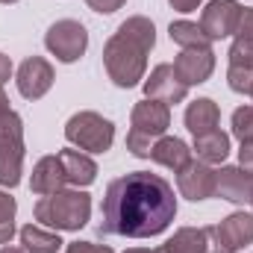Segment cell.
Listing matches in <instances>:
<instances>
[{"instance_id":"7402d4cb","label":"cell","mask_w":253,"mask_h":253,"mask_svg":"<svg viewBox=\"0 0 253 253\" xmlns=\"http://www.w3.org/2000/svg\"><path fill=\"white\" fill-rule=\"evenodd\" d=\"M168 36L174 44H180L183 50H191V47H212V39L200 30V24L194 21H171L168 27Z\"/></svg>"},{"instance_id":"ffe728a7","label":"cell","mask_w":253,"mask_h":253,"mask_svg":"<svg viewBox=\"0 0 253 253\" xmlns=\"http://www.w3.org/2000/svg\"><path fill=\"white\" fill-rule=\"evenodd\" d=\"M191 150H197V159H200V162H206V165H221V162L230 156V135L221 132V129H212V132H206V135H197Z\"/></svg>"},{"instance_id":"52a82bcc","label":"cell","mask_w":253,"mask_h":253,"mask_svg":"<svg viewBox=\"0 0 253 253\" xmlns=\"http://www.w3.org/2000/svg\"><path fill=\"white\" fill-rule=\"evenodd\" d=\"M239 18H242V3L239 0H209L203 6V15H200V30L212 42H221L227 36H236Z\"/></svg>"},{"instance_id":"8fae6325","label":"cell","mask_w":253,"mask_h":253,"mask_svg":"<svg viewBox=\"0 0 253 253\" xmlns=\"http://www.w3.org/2000/svg\"><path fill=\"white\" fill-rule=\"evenodd\" d=\"M186 94H189V85L177 77L174 65H156L150 71V77L144 80V97H150V100H162V103L174 106V103H183Z\"/></svg>"},{"instance_id":"8992f818","label":"cell","mask_w":253,"mask_h":253,"mask_svg":"<svg viewBox=\"0 0 253 253\" xmlns=\"http://www.w3.org/2000/svg\"><path fill=\"white\" fill-rule=\"evenodd\" d=\"M44 47L59 62L71 65L88 50V30L74 18H62V21L50 24V30L44 33Z\"/></svg>"},{"instance_id":"30bf717a","label":"cell","mask_w":253,"mask_h":253,"mask_svg":"<svg viewBox=\"0 0 253 253\" xmlns=\"http://www.w3.org/2000/svg\"><path fill=\"white\" fill-rule=\"evenodd\" d=\"M129 124H132V132L138 135H147V138H159L165 135V129L171 126V106L162 103V100H138L129 112Z\"/></svg>"},{"instance_id":"d590c367","label":"cell","mask_w":253,"mask_h":253,"mask_svg":"<svg viewBox=\"0 0 253 253\" xmlns=\"http://www.w3.org/2000/svg\"><path fill=\"white\" fill-rule=\"evenodd\" d=\"M124 253H153V251H147V248H129V251H124Z\"/></svg>"},{"instance_id":"7c38bea8","label":"cell","mask_w":253,"mask_h":253,"mask_svg":"<svg viewBox=\"0 0 253 253\" xmlns=\"http://www.w3.org/2000/svg\"><path fill=\"white\" fill-rule=\"evenodd\" d=\"M174 71L177 77L186 83V85H200L212 77L215 71V53L212 47H191V50H183L177 59H174Z\"/></svg>"},{"instance_id":"4dcf8cb0","label":"cell","mask_w":253,"mask_h":253,"mask_svg":"<svg viewBox=\"0 0 253 253\" xmlns=\"http://www.w3.org/2000/svg\"><path fill=\"white\" fill-rule=\"evenodd\" d=\"M239 168H245L248 174H253V141H242V150H239Z\"/></svg>"},{"instance_id":"8d00e7d4","label":"cell","mask_w":253,"mask_h":253,"mask_svg":"<svg viewBox=\"0 0 253 253\" xmlns=\"http://www.w3.org/2000/svg\"><path fill=\"white\" fill-rule=\"evenodd\" d=\"M0 3H18V0H0Z\"/></svg>"},{"instance_id":"f546056e","label":"cell","mask_w":253,"mask_h":253,"mask_svg":"<svg viewBox=\"0 0 253 253\" xmlns=\"http://www.w3.org/2000/svg\"><path fill=\"white\" fill-rule=\"evenodd\" d=\"M236 39H253V9H242L239 27H236Z\"/></svg>"},{"instance_id":"44dd1931","label":"cell","mask_w":253,"mask_h":253,"mask_svg":"<svg viewBox=\"0 0 253 253\" xmlns=\"http://www.w3.org/2000/svg\"><path fill=\"white\" fill-rule=\"evenodd\" d=\"M153 253H206L203 227H180L162 248H156Z\"/></svg>"},{"instance_id":"6da1fadb","label":"cell","mask_w":253,"mask_h":253,"mask_svg":"<svg viewBox=\"0 0 253 253\" xmlns=\"http://www.w3.org/2000/svg\"><path fill=\"white\" fill-rule=\"evenodd\" d=\"M177 218V197L165 177L150 171H129L112 180L100 206V233L150 239Z\"/></svg>"},{"instance_id":"3957f363","label":"cell","mask_w":253,"mask_h":253,"mask_svg":"<svg viewBox=\"0 0 253 253\" xmlns=\"http://www.w3.org/2000/svg\"><path fill=\"white\" fill-rule=\"evenodd\" d=\"M33 215L42 227L56 230V233L83 230L91 218V194L83 189H62L56 194L39 197Z\"/></svg>"},{"instance_id":"cb8c5ba5","label":"cell","mask_w":253,"mask_h":253,"mask_svg":"<svg viewBox=\"0 0 253 253\" xmlns=\"http://www.w3.org/2000/svg\"><path fill=\"white\" fill-rule=\"evenodd\" d=\"M233 135L239 141H253V106H239L233 112Z\"/></svg>"},{"instance_id":"d4e9b609","label":"cell","mask_w":253,"mask_h":253,"mask_svg":"<svg viewBox=\"0 0 253 253\" xmlns=\"http://www.w3.org/2000/svg\"><path fill=\"white\" fill-rule=\"evenodd\" d=\"M227 85H230L236 94H253V68L230 65V71H227Z\"/></svg>"},{"instance_id":"e575fe53","label":"cell","mask_w":253,"mask_h":253,"mask_svg":"<svg viewBox=\"0 0 253 253\" xmlns=\"http://www.w3.org/2000/svg\"><path fill=\"white\" fill-rule=\"evenodd\" d=\"M0 253H27L24 248H0Z\"/></svg>"},{"instance_id":"4316f807","label":"cell","mask_w":253,"mask_h":253,"mask_svg":"<svg viewBox=\"0 0 253 253\" xmlns=\"http://www.w3.org/2000/svg\"><path fill=\"white\" fill-rule=\"evenodd\" d=\"M203 236H206V253H236L233 248H230V242L221 236L218 224H209V227H203Z\"/></svg>"},{"instance_id":"d6a6232c","label":"cell","mask_w":253,"mask_h":253,"mask_svg":"<svg viewBox=\"0 0 253 253\" xmlns=\"http://www.w3.org/2000/svg\"><path fill=\"white\" fill-rule=\"evenodd\" d=\"M9 77H12V59H9L6 53H0V85H3Z\"/></svg>"},{"instance_id":"484cf974","label":"cell","mask_w":253,"mask_h":253,"mask_svg":"<svg viewBox=\"0 0 253 253\" xmlns=\"http://www.w3.org/2000/svg\"><path fill=\"white\" fill-rule=\"evenodd\" d=\"M230 65L253 68V39H236L230 47Z\"/></svg>"},{"instance_id":"836d02e7","label":"cell","mask_w":253,"mask_h":253,"mask_svg":"<svg viewBox=\"0 0 253 253\" xmlns=\"http://www.w3.org/2000/svg\"><path fill=\"white\" fill-rule=\"evenodd\" d=\"M6 112H12V109H9V97H6V91H3V85H0V118H3Z\"/></svg>"},{"instance_id":"277c9868","label":"cell","mask_w":253,"mask_h":253,"mask_svg":"<svg viewBox=\"0 0 253 253\" xmlns=\"http://www.w3.org/2000/svg\"><path fill=\"white\" fill-rule=\"evenodd\" d=\"M65 138L68 144H74L77 150L85 153H106L115 141V124L109 118H103L100 112H77L68 118L65 124Z\"/></svg>"},{"instance_id":"5b68a950","label":"cell","mask_w":253,"mask_h":253,"mask_svg":"<svg viewBox=\"0 0 253 253\" xmlns=\"http://www.w3.org/2000/svg\"><path fill=\"white\" fill-rule=\"evenodd\" d=\"M24 174V121L18 112L0 118V186L15 189Z\"/></svg>"},{"instance_id":"4fadbf2b","label":"cell","mask_w":253,"mask_h":253,"mask_svg":"<svg viewBox=\"0 0 253 253\" xmlns=\"http://www.w3.org/2000/svg\"><path fill=\"white\" fill-rule=\"evenodd\" d=\"M215 197L230 200V203H253V174H248L239 165H227L218 171V183H215Z\"/></svg>"},{"instance_id":"5bb4252c","label":"cell","mask_w":253,"mask_h":253,"mask_svg":"<svg viewBox=\"0 0 253 253\" xmlns=\"http://www.w3.org/2000/svg\"><path fill=\"white\" fill-rule=\"evenodd\" d=\"M68 186V177H65V165L56 156H42L33 168V177H30V189L36 191L39 197H47V194H56Z\"/></svg>"},{"instance_id":"9a60e30c","label":"cell","mask_w":253,"mask_h":253,"mask_svg":"<svg viewBox=\"0 0 253 253\" xmlns=\"http://www.w3.org/2000/svg\"><path fill=\"white\" fill-rule=\"evenodd\" d=\"M191 153H194V150H191L183 138H177V135H159L156 144H153V150H150V159H153L156 165L171 168V171L177 174V171H183L191 162Z\"/></svg>"},{"instance_id":"2e32d148","label":"cell","mask_w":253,"mask_h":253,"mask_svg":"<svg viewBox=\"0 0 253 253\" xmlns=\"http://www.w3.org/2000/svg\"><path fill=\"white\" fill-rule=\"evenodd\" d=\"M59 159L65 165V177H68V186L74 189H85L97 180V165L88 153L83 150H74V147H65L59 150Z\"/></svg>"},{"instance_id":"ba28073f","label":"cell","mask_w":253,"mask_h":253,"mask_svg":"<svg viewBox=\"0 0 253 253\" xmlns=\"http://www.w3.org/2000/svg\"><path fill=\"white\" fill-rule=\"evenodd\" d=\"M53 80H56L53 65L47 62L44 56H27L21 62V68H18V74H15L18 91L27 100H42L53 88Z\"/></svg>"},{"instance_id":"f35d334b","label":"cell","mask_w":253,"mask_h":253,"mask_svg":"<svg viewBox=\"0 0 253 253\" xmlns=\"http://www.w3.org/2000/svg\"><path fill=\"white\" fill-rule=\"evenodd\" d=\"M251 206H253V203H251Z\"/></svg>"},{"instance_id":"83f0119b","label":"cell","mask_w":253,"mask_h":253,"mask_svg":"<svg viewBox=\"0 0 253 253\" xmlns=\"http://www.w3.org/2000/svg\"><path fill=\"white\" fill-rule=\"evenodd\" d=\"M65 253H115L109 245H94V242H71Z\"/></svg>"},{"instance_id":"9c48e42d","label":"cell","mask_w":253,"mask_h":253,"mask_svg":"<svg viewBox=\"0 0 253 253\" xmlns=\"http://www.w3.org/2000/svg\"><path fill=\"white\" fill-rule=\"evenodd\" d=\"M215 183H218V171L200 159H191L183 171H177V189L191 203L215 197Z\"/></svg>"},{"instance_id":"1f68e13d","label":"cell","mask_w":253,"mask_h":253,"mask_svg":"<svg viewBox=\"0 0 253 253\" xmlns=\"http://www.w3.org/2000/svg\"><path fill=\"white\" fill-rule=\"evenodd\" d=\"M171 3V9H177V12H194L203 0H168Z\"/></svg>"},{"instance_id":"ac0fdd59","label":"cell","mask_w":253,"mask_h":253,"mask_svg":"<svg viewBox=\"0 0 253 253\" xmlns=\"http://www.w3.org/2000/svg\"><path fill=\"white\" fill-rule=\"evenodd\" d=\"M218 230H221V236L230 242L233 251L248 248V245H253V212H245V209L230 212V215L218 224Z\"/></svg>"},{"instance_id":"603a6c76","label":"cell","mask_w":253,"mask_h":253,"mask_svg":"<svg viewBox=\"0 0 253 253\" xmlns=\"http://www.w3.org/2000/svg\"><path fill=\"white\" fill-rule=\"evenodd\" d=\"M15 197H9V191H0V245H9L15 236Z\"/></svg>"},{"instance_id":"e0dca14e","label":"cell","mask_w":253,"mask_h":253,"mask_svg":"<svg viewBox=\"0 0 253 253\" xmlns=\"http://www.w3.org/2000/svg\"><path fill=\"white\" fill-rule=\"evenodd\" d=\"M218 121H221V109L212 97H197L186 106V126L194 138L218 129Z\"/></svg>"},{"instance_id":"d6986e66","label":"cell","mask_w":253,"mask_h":253,"mask_svg":"<svg viewBox=\"0 0 253 253\" xmlns=\"http://www.w3.org/2000/svg\"><path fill=\"white\" fill-rule=\"evenodd\" d=\"M18 236H21V248L27 253H59L65 245L56 230H47L42 224H27L21 227Z\"/></svg>"},{"instance_id":"74e56055","label":"cell","mask_w":253,"mask_h":253,"mask_svg":"<svg viewBox=\"0 0 253 253\" xmlns=\"http://www.w3.org/2000/svg\"><path fill=\"white\" fill-rule=\"evenodd\" d=\"M251 97H253V94H251Z\"/></svg>"},{"instance_id":"7a4b0ae2","label":"cell","mask_w":253,"mask_h":253,"mask_svg":"<svg viewBox=\"0 0 253 253\" xmlns=\"http://www.w3.org/2000/svg\"><path fill=\"white\" fill-rule=\"evenodd\" d=\"M156 44V27L144 15H132L103 44V68L118 88H132L144 80L147 53Z\"/></svg>"},{"instance_id":"f1b7e54d","label":"cell","mask_w":253,"mask_h":253,"mask_svg":"<svg viewBox=\"0 0 253 253\" xmlns=\"http://www.w3.org/2000/svg\"><path fill=\"white\" fill-rule=\"evenodd\" d=\"M88 3V9L91 12H100V15H112V12H118L121 6H124L126 0H85Z\"/></svg>"}]
</instances>
